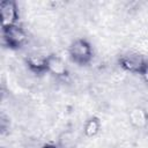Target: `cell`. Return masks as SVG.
Wrapping results in <instances>:
<instances>
[{"mask_svg": "<svg viewBox=\"0 0 148 148\" xmlns=\"http://www.w3.org/2000/svg\"><path fill=\"white\" fill-rule=\"evenodd\" d=\"M119 67L126 73L133 74H142V72L148 66V61L146 56L139 51H128L120 54L118 59Z\"/></svg>", "mask_w": 148, "mask_h": 148, "instance_id": "1", "label": "cell"}, {"mask_svg": "<svg viewBox=\"0 0 148 148\" xmlns=\"http://www.w3.org/2000/svg\"><path fill=\"white\" fill-rule=\"evenodd\" d=\"M68 54L72 61L77 65H88L94 56L91 44L84 38L73 39L68 46Z\"/></svg>", "mask_w": 148, "mask_h": 148, "instance_id": "2", "label": "cell"}, {"mask_svg": "<svg viewBox=\"0 0 148 148\" xmlns=\"http://www.w3.org/2000/svg\"><path fill=\"white\" fill-rule=\"evenodd\" d=\"M2 40L7 46L12 49H20L28 45L29 35L22 25L15 24L9 28L2 29Z\"/></svg>", "mask_w": 148, "mask_h": 148, "instance_id": "3", "label": "cell"}, {"mask_svg": "<svg viewBox=\"0 0 148 148\" xmlns=\"http://www.w3.org/2000/svg\"><path fill=\"white\" fill-rule=\"evenodd\" d=\"M18 6L14 0H2L0 2V21L2 29L18 24Z\"/></svg>", "mask_w": 148, "mask_h": 148, "instance_id": "4", "label": "cell"}, {"mask_svg": "<svg viewBox=\"0 0 148 148\" xmlns=\"http://www.w3.org/2000/svg\"><path fill=\"white\" fill-rule=\"evenodd\" d=\"M47 57L49 54H45L38 49L31 50L27 53L24 58V64L27 68L34 74H43L46 72Z\"/></svg>", "mask_w": 148, "mask_h": 148, "instance_id": "5", "label": "cell"}, {"mask_svg": "<svg viewBox=\"0 0 148 148\" xmlns=\"http://www.w3.org/2000/svg\"><path fill=\"white\" fill-rule=\"evenodd\" d=\"M46 73L53 75L57 80H64L68 76V67L64 59L57 54H49Z\"/></svg>", "mask_w": 148, "mask_h": 148, "instance_id": "6", "label": "cell"}, {"mask_svg": "<svg viewBox=\"0 0 148 148\" xmlns=\"http://www.w3.org/2000/svg\"><path fill=\"white\" fill-rule=\"evenodd\" d=\"M130 124L138 130L148 127V111L142 106H134L128 112Z\"/></svg>", "mask_w": 148, "mask_h": 148, "instance_id": "7", "label": "cell"}, {"mask_svg": "<svg viewBox=\"0 0 148 148\" xmlns=\"http://www.w3.org/2000/svg\"><path fill=\"white\" fill-rule=\"evenodd\" d=\"M101 131V121L97 117H90L83 126V133L87 138L96 136Z\"/></svg>", "mask_w": 148, "mask_h": 148, "instance_id": "8", "label": "cell"}, {"mask_svg": "<svg viewBox=\"0 0 148 148\" xmlns=\"http://www.w3.org/2000/svg\"><path fill=\"white\" fill-rule=\"evenodd\" d=\"M141 77H142L143 82L148 84V66H147V67H146V69L142 72V74H141Z\"/></svg>", "mask_w": 148, "mask_h": 148, "instance_id": "9", "label": "cell"}, {"mask_svg": "<svg viewBox=\"0 0 148 148\" xmlns=\"http://www.w3.org/2000/svg\"><path fill=\"white\" fill-rule=\"evenodd\" d=\"M39 148H60V147L59 146H56V145H52V143H46V145H43Z\"/></svg>", "mask_w": 148, "mask_h": 148, "instance_id": "10", "label": "cell"}]
</instances>
